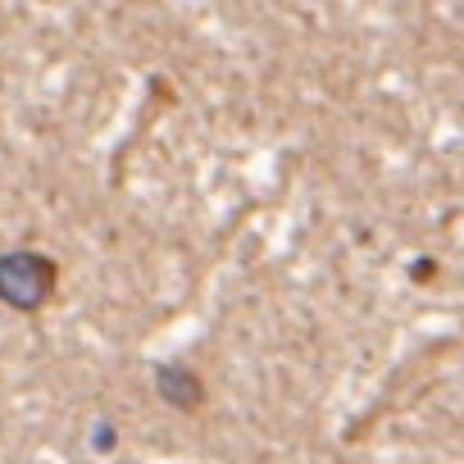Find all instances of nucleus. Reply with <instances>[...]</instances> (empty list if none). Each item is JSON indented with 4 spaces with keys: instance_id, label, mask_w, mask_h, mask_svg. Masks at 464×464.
I'll return each instance as SVG.
<instances>
[{
    "instance_id": "2",
    "label": "nucleus",
    "mask_w": 464,
    "mask_h": 464,
    "mask_svg": "<svg viewBox=\"0 0 464 464\" xmlns=\"http://www.w3.org/2000/svg\"><path fill=\"white\" fill-rule=\"evenodd\" d=\"M155 387H160V396H164L169 405H178V410H200V401H205V382H200L187 364H164V369L155 373Z\"/></svg>"
},
{
    "instance_id": "1",
    "label": "nucleus",
    "mask_w": 464,
    "mask_h": 464,
    "mask_svg": "<svg viewBox=\"0 0 464 464\" xmlns=\"http://www.w3.org/2000/svg\"><path fill=\"white\" fill-rule=\"evenodd\" d=\"M55 260L37 251H10L0 256V301L10 310H42L55 296Z\"/></svg>"
}]
</instances>
